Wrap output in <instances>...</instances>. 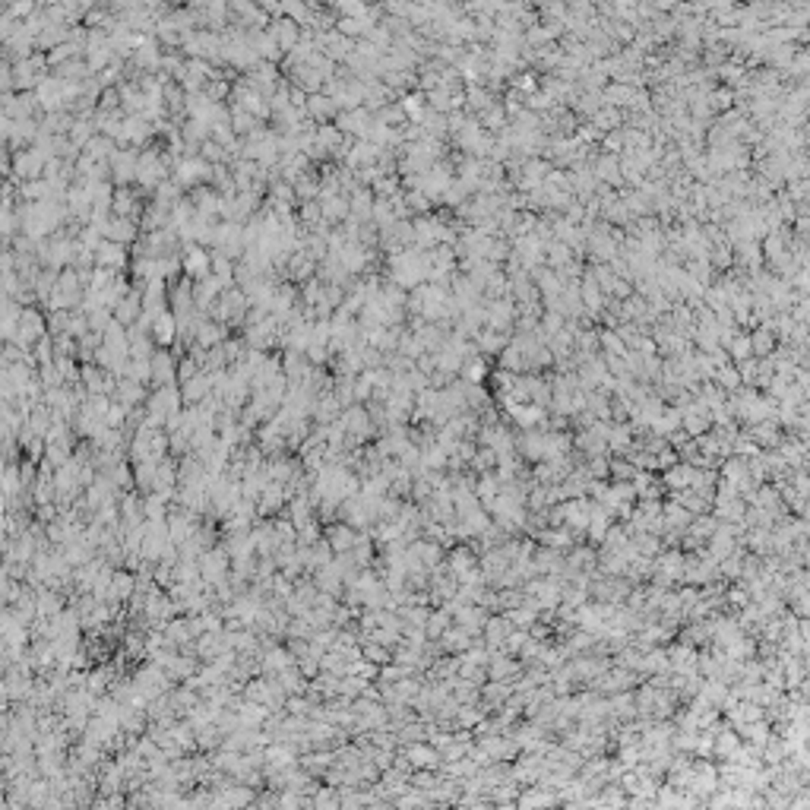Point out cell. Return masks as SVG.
Returning a JSON list of instances; mask_svg holds the SVG:
<instances>
[{
	"label": "cell",
	"instance_id": "8992f818",
	"mask_svg": "<svg viewBox=\"0 0 810 810\" xmlns=\"http://www.w3.org/2000/svg\"><path fill=\"white\" fill-rule=\"evenodd\" d=\"M212 386H215L212 377L197 373V377H191V380H184V399H187V402H203V396H206Z\"/></svg>",
	"mask_w": 810,
	"mask_h": 810
},
{
	"label": "cell",
	"instance_id": "52a82bcc",
	"mask_svg": "<svg viewBox=\"0 0 810 810\" xmlns=\"http://www.w3.org/2000/svg\"><path fill=\"white\" fill-rule=\"evenodd\" d=\"M60 611H64V602H60L58 592H51V589H38V617L51 620V617H58Z\"/></svg>",
	"mask_w": 810,
	"mask_h": 810
},
{
	"label": "cell",
	"instance_id": "ba28073f",
	"mask_svg": "<svg viewBox=\"0 0 810 810\" xmlns=\"http://www.w3.org/2000/svg\"><path fill=\"white\" fill-rule=\"evenodd\" d=\"M117 402H124L127 408H136V402H143V386L140 380H133V377H127L124 383H117Z\"/></svg>",
	"mask_w": 810,
	"mask_h": 810
},
{
	"label": "cell",
	"instance_id": "7a4b0ae2",
	"mask_svg": "<svg viewBox=\"0 0 810 810\" xmlns=\"http://www.w3.org/2000/svg\"><path fill=\"white\" fill-rule=\"evenodd\" d=\"M342 421H345V428H348V443H358V440L373 434V418L361 405H348V412L342 415Z\"/></svg>",
	"mask_w": 810,
	"mask_h": 810
},
{
	"label": "cell",
	"instance_id": "3957f363",
	"mask_svg": "<svg viewBox=\"0 0 810 810\" xmlns=\"http://www.w3.org/2000/svg\"><path fill=\"white\" fill-rule=\"evenodd\" d=\"M181 399H184V393H177V386H162L156 393V396L149 399V412H162V415H168V418H174V415H181Z\"/></svg>",
	"mask_w": 810,
	"mask_h": 810
},
{
	"label": "cell",
	"instance_id": "6da1fadb",
	"mask_svg": "<svg viewBox=\"0 0 810 810\" xmlns=\"http://www.w3.org/2000/svg\"><path fill=\"white\" fill-rule=\"evenodd\" d=\"M228 563H232V554H228V548L225 551H206V554L199 557V573H203V582L206 586H219V582H225L228 579Z\"/></svg>",
	"mask_w": 810,
	"mask_h": 810
},
{
	"label": "cell",
	"instance_id": "30bf717a",
	"mask_svg": "<svg viewBox=\"0 0 810 810\" xmlns=\"http://www.w3.org/2000/svg\"><path fill=\"white\" fill-rule=\"evenodd\" d=\"M314 415H317V418H320V421H323V424H330V421H336V418H339V399H336V396H330V399H323V402H320V405H317V408H314Z\"/></svg>",
	"mask_w": 810,
	"mask_h": 810
},
{
	"label": "cell",
	"instance_id": "5bb4252c",
	"mask_svg": "<svg viewBox=\"0 0 810 810\" xmlns=\"http://www.w3.org/2000/svg\"><path fill=\"white\" fill-rule=\"evenodd\" d=\"M421 463H424V465H440V463H443V453H440L437 447H434V450H424V459H421Z\"/></svg>",
	"mask_w": 810,
	"mask_h": 810
},
{
	"label": "cell",
	"instance_id": "9c48e42d",
	"mask_svg": "<svg viewBox=\"0 0 810 810\" xmlns=\"http://www.w3.org/2000/svg\"><path fill=\"white\" fill-rule=\"evenodd\" d=\"M295 665V659H291L289 649H269L263 659V671H269V674H279V671L291 668Z\"/></svg>",
	"mask_w": 810,
	"mask_h": 810
},
{
	"label": "cell",
	"instance_id": "5b68a950",
	"mask_svg": "<svg viewBox=\"0 0 810 810\" xmlns=\"http://www.w3.org/2000/svg\"><path fill=\"white\" fill-rule=\"evenodd\" d=\"M133 589H136V576H133V573H124V570H114V579H111V598H108V602L111 604L127 602V598L133 596Z\"/></svg>",
	"mask_w": 810,
	"mask_h": 810
},
{
	"label": "cell",
	"instance_id": "7c38bea8",
	"mask_svg": "<svg viewBox=\"0 0 810 810\" xmlns=\"http://www.w3.org/2000/svg\"><path fill=\"white\" fill-rule=\"evenodd\" d=\"M314 804H317V807H336V804H339V798H336V791H332V785H326V788H317V794H314Z\"/></svg>",
	"mask_w": 810,
	"mask_h": 810
},
{
	"label": "cell",
	"instance_id": "4fadbf2b",
	"mask_svg": "<svg viewBox=\"0 0 810 810\" xmlns=\"http://www.w3.org/2000/svg\"><path fill=\"white\" fill-rule=\"evenodd\" d=\"M289 709L295 712V715H304V712H310V703H307V700H301V696H291Z\"/></svg>",
	"mask_w": 810,
	"mask_h": 810
},
{
	"label": "cell",
	"instance_id": "8fae6325",
	"mask_svg": "<svg viewBox=\"0 0 810 810\" xmlns=\"http://www.w3.org/2000/svg\"><path fill=\"white\" fill-rule=\"evenodd\" d=\"M408 760H412V766H434L437 763V753L434 750H428V747H408V753H405Z\"/></svg>",
	"mask_w": 810,
	"mask_h": 810
},
{
	"label": "cell",
	"instance_id": "277c9868",
	"mask_svg": "<svg viewBox=\"0 0 810 810\" xmlns=\"http://www.w3.org/2000/svg\"><path fill=\"white\" fill-rule=\"evenodd\" d=\"M326 541L332 545V551L336 554H348L352 548H355V541H358V535L352 532V526H330V532H326Z\"/></svg>",
	"mask_w": 810,
	"mask_h": 810
}]
</instances>
